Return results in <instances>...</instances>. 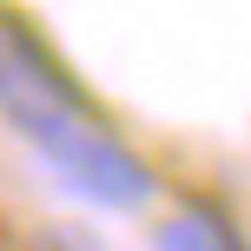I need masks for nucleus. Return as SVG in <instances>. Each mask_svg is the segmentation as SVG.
<instances>
[{
    "label": "nucleus",
    "instance_id": "f257e3e1",
    "mask_svg": "<svg viewBox=\"0 0 251 251\" xmlns=\"http://www.w3.org/2000/svg\"><path fill=\"white\" fill-rule=\"evenodd\" d=\"M40 159H47V172L60 178L73 199L106 205V212H139V205H152V192H159L152 165L139 159L106 119H93V113L79 126H66L60 139H47Z\"/></svg>",
    "mask_w": 251,
    "mask_h": 251
},
{
    "label": "nucleus",
    "instance_id": "f03ea898",
    "mask_svg": "<svg viewBox=\"0 0 251 251\" xmlns=\"http://www.w3.org/2000/svg\"><path fill=\"white\" fill-rule=\"evenodd\" d=\"M86 113H93L86 93H79L26 33L0 26V126L40 152L47 139H60L66 126H79Z\"/></svg>",
    "mask_w": 251,
    "mask_h": 251
},
{
    "label": "nucleus",
    "instance_id": "7ed1b4c3",
    "mask_svg": "<svg viewBox=\"0 0 251 251\" xmlns=\"http://www.w3.org/2000/svg\"><path fill=\"white\" fill-rule=\"evenodd\" d=\"M152 251H245L225 231V218H212L205 205H178L152 225Z\"/></svg>",
    "mask_w": 251,
    "mask_h": 251
},
{
    "label": "nucleus",
    "instance_id": "20e7f679",
    "mask_svg": "<svg viewBox=\"0 0 251 251\" xmlns=\"http://www.w3.org/2000/svg\"><path fill=\"white\" fill-rule=\"evenodd\" d=\"M20 251H113V245H100L86 225H40V231H26Z\"/></svg>",
    "mask_w": 251,
    "mask_h": 251
}]
</instances>
